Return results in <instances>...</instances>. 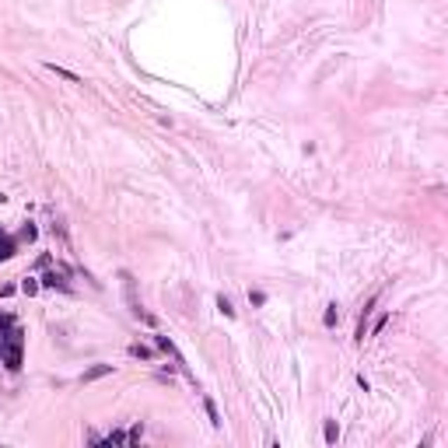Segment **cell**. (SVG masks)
I'll return each instance as SVG.
<instances>
[{
	"label": "cell",
	"mask_w": 448,
	"mask_h": 448,
	"mask_svg": "<svg viewBox=\"0 0 448 448\" xmlns=\"http://www.w3.org/2000/svg\"><path fill=\"white\" fill-rule=\"evenodd\" d=\"M21 361H25V333L18 329V326H7V329L0 333V364L11 368V371H18Z\"/></svg>",
	"instance_id": "cell-1"
},
{
	"label": "cell",
	"mask_w": 448,
	"mask_h": 448,
	"mask_svg": "<svg viewBox=\"0 0 448 448\" xmlns=\"http://www.w3.org/2000/svg\"><path fill=\"white\" fill-rule=\"evenodd\" d=\"M112 371H116L112 364H95V368L84 371V382H98V378H105V375H112Z\"/></svg>",
	"instance_id": "cell-2"
},
{
	"label": "cell",
	"mask_w": 448,
	"mask_h": 448,
	"mask_svg": "<svg viewBox=\"0 0 448 448\" xmlns=\"http://www.w3.org/2000/svg\"><path fill=\"white\" fill-rule=\"evenodd\" d=\"M14 252H18V245H14V238H11V235H4V231H0V259H11Z\"/></svg>",
	"instance_id": "cell-3"
},
{
	"label": "cell",
	"mask_w": 448,
	"mask_h": 448,
	"mask_svg": "<svg viewBox=\"0 0 448 448\" xmlns=\"http://www.w3.org/2000/svg\"><path fill=\"white\" fill-rule=\"evenodd\" d=\"M203 406H207V417H210V424H214V427H221L224 420H221V413H217V403H214L210 396H203Z\"/></svg>",
	"instance_id": "cell-4"
},
{
	"label": "cell",
	"mask_w": 448,
	"mask_h": 448,
	"mask_svg": "<svg viewBox=\"0 0 448 448\" xmlns=\"http://www.w3.org/2000/svg\"><path fill=\"white\" fill-rule=\"evenodd\" d=\"M42 284H46V287H67V277L53 270V273H46V277H42Z\"/></svg>",
	"instance_id": "cell-5"
},
{
	"label": "cell",
	"mask_w": 448,
	"mask_h": 448,
	"mask_svg": "<svg viewBox=\"0 0 448 448\" xmlns=\"http://www.w3.org/2000/svg\"><path fill=\"white\" fill-rule=\"evenodd\" d=\"M322 322H326V326H329V329H333V326L340 322V308H336V305H329V308H326V315H322Z\"/></svg>",
	"instance_id": "cell-6"
},
{
	"label": "cell",
	"mask_w": 448,
	"mask_h": 448,
	"mask_svg": "<svg viewBox=\"0 0 448 448\" xmlns=\"http://www.w3.org/2000/svg\"><path fill=\"white\" fill-rule=\"evenodd\" d=\"M49 70H56L60 77H67V81H74V84H81V74H74V70H67V67H56V63H49Z\"/></svg>",
	"instance_id": "cell-7"
},
{
	"label": "cell",
	"mask_w": 448,
	"mask_h": 448,
	"mask_svg": "<svg viewBox=\"0 0 448 448\" xmlns=\"http://www.w3.org/2000/svg\"><path fill=\"white\" fill-rule=\"evenodd\" d=\"M130 354H133V357H144V361H151V357H154V350H151V347H144V343H133V347H130Z\"/></svg>",
	"instance_id": "cell-8"
},
{
	"label": "cell",
	"mask_w": 448,
	"mask_h": 448,
	"mask_svg": "<svg viewBox=\"0 0 448 448\" xmlns=\"http://www.w3.org/2000/svg\"><path fill=\"white\" fill-rule=\"evenodd\" d=\"M336 438H340V427H336V420H326V441H329V445H336Z\"/></svg>",
	"instance_id": "cell-9"
},
{
	"label": "cell",
	"mask_w": 448,
	"mask_h": 448,
	"mask_svg": "<svg viewBox=\"0 0 448 448\" xmlns=\"http://www.w3.org/2000/svg\"><path fill=\"white\" fill-rule=\"evenodd\" d=\"M21 291H25V294H35V291H39V280H35V277H25V280H21Z\"/></svg>",
	"instance_id": "cell-10"
},
{
	"label": "cell",
	"mask_w": 448,
	"mask_h": 448,
	"mask_svg": "<svg viewBox=\"0 0 448 448\" xmlns=\"http://www.w3.org/2000/svg\"><path fill=\"white\" fill-rule=\"evenodd\" d=\"M217 308H221V312H224V315H228V319H235V308H231V301H228V298H224V294H221V298H217Z\"/></svg>",
	"instance_id": "cell-11"
},
{
	"label": "cell",
	"mask_w": 448,
	"mask_h": 448,
	"mask_svg": "<svg viewBox=\"0 0 448 448\" xmlns=\"http://www.w3.org/2000/svg\"><path fill=\"white\" fill-rule=\"evenodd\" d=\"M249 301H252V305H266V294H263V291H249Z\"/></svg>",
	"instance_id": "cell-12"
},
{
	"label": "cell",
	"mask_w": 448,
	"mask_h": 448,
	"mask_svg": "<svg viewBox=\"0 0 448 448\" xmlns=\"http://www.w3.org/2000/svg\"><path fill=\"white\" fill-rule=\"evenodd\" d=\"M140 434H144V424H133V427H130V434H126V438H130V441H140Z\"/></svg>",
	"instance_id": "cell-13"
},
{
	"label": "cell",
	"mask_w": 448,
	"mask_h": 448,
	"mask_svg": "<svg viewBox=\"0 0 448 448\" xmlns=\"http://www.w3.org/2000/svg\"><path fill=\"white\" fill-rule=\"evenodd\" d=\"M21 238H28V242H32V238H35V228H32V224H25V228H21Z\"/></svg>",
	"instance_id": "cell-14"
}]
</instances>
